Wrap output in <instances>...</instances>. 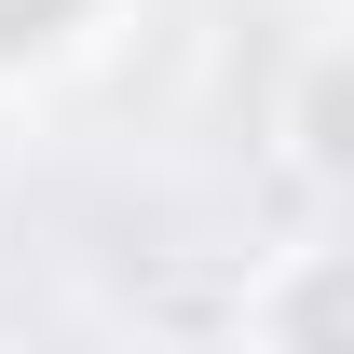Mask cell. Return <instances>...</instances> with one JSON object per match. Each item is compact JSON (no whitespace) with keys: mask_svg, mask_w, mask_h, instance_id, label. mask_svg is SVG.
<instances>
[{"mask_svg":"<svg viewBox=\"0 0 354 354\" xmlns=\"http://www.w3.org/2000/svg\"><path fill=\"white\" fill-rule=\"evenodd\" d=\"M55 14H68V0H0V41H41Z\"/></svg>","mask_w":354,"mask_h":354,"instance_id":"obj_1","label":"cell"}]
</instances>
